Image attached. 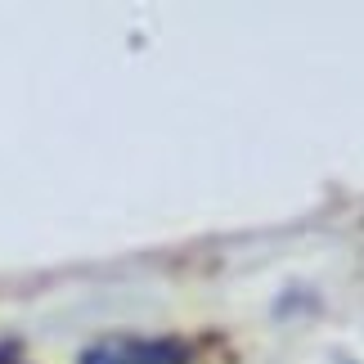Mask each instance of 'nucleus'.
<instances>
[{"mask_svg": "<svg viewBox=\"0 0 364 364\" xmlns=\"http://www.w3.org/2000/svg\"><path fill=\"white\" fill-rule=\"evenodd\" d=\"M0 364H23V355L14 351V346H0Z\"/></svg>", "mask_w": 364, "mask_h": 364, "instance_id": "f03ea898", "label": "nucleus"}, {"mask_svg": "<svg viewBox=\"0 0 364 364\" xmlns=\"http://www.w3.org/2000/svg\"><path fill=\"white\" fill-rule=\"evenodd\" d=\"M193 346L180 338H100L77 364H189Z\"/></svg>", "mask_w": 364, "mask_h": 364, "instance_id": "f257e3e1", "label": "nucleus"}]
</instances>
